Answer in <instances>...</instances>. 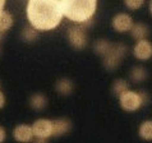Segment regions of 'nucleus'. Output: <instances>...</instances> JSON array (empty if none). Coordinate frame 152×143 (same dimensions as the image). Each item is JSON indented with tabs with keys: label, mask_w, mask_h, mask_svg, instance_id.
<instances>
[{
	"label": "nucleus",
	"mask_w": 152,
	"mask_h": 143,
	"mask_svg": "<svg viewBox=\"0 0 152 143\" xmlns=\"http://www.w3.org/2000/svg\"><path fill=\"white\" fill-rule=\"evenodd\" d=\"M27 20L37 31H53L63 20L60 0H28L26 7Z\"/></svg>",
	"instance_id": "f257e3e1"
},
{
	"label": "nucleus",
	"mask_w": 152,
	"mask_h": 143,
	"mask_svg": "<svg viewBox=\"0 0 152 143\" xmlns=\"http://www.w3.org/2000/svg\"><path fill=\"white\" fill-rule=\"evenodd\" d=\"M63 14L74 24H87L97 10V0H60Z\"/></svg>",
	"instance_id": "f03ea898"
},
{
	"label": "nucleus",
	"mask_w": 152,
	"mask_h": 143,
	"mask_svg": "<svg viewBox=\"0 0 152 143\" xmlns=\"http://www.w3.org/2000/svg\"><path fill=\"white\" fill-rule=\"evenodd\" d=\"M146 101H147V97L145 93L130 91V90H126L119 96L120 107L126 112H133L139 110L146 104Z\"/></svg>",
	"instance_id": "7ed1b4c3"
},
{
	"label": "nucleus",
	"mask_w": 152,
	"mask_h": 143,
	"mask_svg": "<svg viewBox=\"0 0 152 143\" xmlns=\"http://www.w3.org/2000/svg\"><path fill=\"white\" fill-rule=\"evenodd\" d=\"M125 46L121 44H116V45H111L110 50L102 56L104 58V66L107 70H113L115 69L118 65L120 64L121 59L125 55Z\"/></svg>",
	"instance_id": "20e7f679"
},
{
	"label": "nucleus",
	"mask_w": 152,
	"mask_h": 143,
	"mask_svg": "<svg viewBox=\"0 0 152 143\" xmlns=\"http://www.w3.org/2000/svg\"><path fill=\"white\" fill-rule=\"evenodd\" d=\"M66 39L73 49L82 50L87 46V33L82 24H75V26L69 27L66 32Z\"/></svg>",
	"instance_id": "39448f33"
},
{
	"label": "nucleus",
	"mask_w": 152,
	"mask_h": 143,
	"mask_svg": "<svg viewBox=\"0 0 152 143\" xmlns=\"http://www.w3.org/2000/svg\"><path fill=\"white\" fill-rule=\"evenodd\" d=\"M33 136L37 141H48L50 137H53V120L50 119H37L32 124Z\"/></svg>",
	"instance_id": "423d86ee"
},
{
	"label": "nucleus",
	"mask_w": 152,
	"mask_h": 143,
	"mask_svg": "<svg viewBox=\"0 0 152 143\" xmlns=\"http://www.w3.org/2000/svg\"><path fill=\"white\" fill-rule=\"evenodd\" d=\"M133 24H134L133 18L126 13H119V14L114 15L111 19V27L114 28V31H116L119 33L130 32Z\"/></svg>",
	"instance_id": "0eeeda50"
},
{
	"label": "nucleus",
	"mask_w": 152,
	"mask_h": 143,
	"mask_svg": "<svg viewBox=\"0 0 152 143\" xmlns=\"http://www.w3.org/2000/svg\"><path fill=\"white\" fill-rule=\"evenodd\" d=\"M133 55L138 60H148L152 58V44L147 39L138 40L133 47Z\"/></svg>",
	"instance_id": "6e6552de"
},
{
	"label": "nucleus",
	"mask_w": 152,
	"mask_h": 143,
	"mask_svg": "<svg viewBox=\"0 0 152 143\" xmlns=\"http://www.w3.org/2000/svg\"><path fill=\"white\" fill-rule=\"evenodd\" d=\"M13 137L18 142H31L35 136H33L32 125L28 124H19L13 129Z\"/></svg>",
	"instance_id": "1a4fd4ad"
},
{
	"label": "nucleus",
	"mask_w": 152,
	"mask_h": 143,
	"mask_svg": "<svg viewBox=\"0 0 152 143\" xmlns=\"http://www.w3.org/2000/svg\"><path fill=\"white\" fill-rule=\"evenodd\" d=\"M72 129V123L65 117L53 120V137H61L68 134Z\"/></svg>",
	"instance_id": "9d476101"
},
{
	"label": "nucleus",
	"mask_w": 152,
	"mask_h": 143,
	"mask_svg": "<svg viewBox=\"0 0 152 143\" xmlns=\"http://www.w3.org/2000/svg\"><path fill=\"white\" fill-rule=\"evenodd\" d=\"M13 24H14L13 15H12V13H9L8 10L4 9L1 13H0V35L8 32L12 27H13Z\"/></svg>",
	"instance_id": "9b49d317"
},
{
	"label": "nucleus",
	"mask_w": 152,
	"mask_h": 143,
	"mask_svg": "<svg viewBox=\"0 0 152 143\" xmlns=\"http://www.w3.org/2000/svg\"><path fill=\"white\" fill-rule=\"evenodd\" d=\"M55 88H56V91H58L59 95L68 96V95L72 93V91H73L74 85H73V82H72L70 79H68V78H61V79H59V81L56 82Z\"/></svg>",
	"instance_id": "f8f14e48"
},
{
	"label": "nucleus",
	"mask_w": 152,
	"mask_h": 143,
	"mask_svg": "<svg viewBox=\"0 0 152 143\" xmlns=\"http://www.w3.org/2000/svg\"><path fill=\"white\" fill-rule=\"evenodd\" d=\"M46 105H48V98L42 93H35L29 98V106H31L33 110H37V111L44 110L46 107Z\"/></svg>",
	"instance_id": "ddd939ff"
},
{
	"label": "nucleus",
	"mask_w": 152,
	"mask_h": 143,
	"mask_svg": "<svg viewBox=\"0 0 152 143\" xmlns=\"http://www.w3.org/2000/svg\"><path fill=\"white\" fill-rule=\"evenodd\" d=\"M130 33H132V37L136 41L138 40H143L146 39L147 35H148V27L143 23H137L133 24L132 29H130Z\"/></svg>",
	"instance_id": "4468645a"
},
{
	"label": "nucleus",
	"mask_w": 152,
	"mask_h": 143,
	"mask_svg": "<svg viewBox=\"0 0 152 143\" xmlns=\"http://www.w3.org/2000/svg\"><path fill=\"white\" fill-rule=\"evenodd\" d=\"M138 134L142 139L145 141H152V120H145L139 125Z\"/></svg>",
	"instance_id": "2eb2a0df"
},
{
	"label": "nucleus",
	"mask_w": 152,
	"mask_h": 143,
	"mask_svg": "<svg viewBox=\"0 0 152 143\" xmlns=\"http://www.w3.org/2000/svg\"><path fill=\"white\" fill-rule=\"evenodd\" d=\"M39 32L35 27H32L31 24H29L28 27L23 28L22 31V39L26 41V42H33V41L37 40V36H39Z\"/></svg>",
	"instance_id": "dca6fc26"
},
{
	"label": "nucleus",
	"mask_w": 152,
	"mask_h": 143,
	"mask_svg": "<svg viewBox=\"0 0 152 143\" xmlns=\"http://www.w3.org/2000/svg\"><path fill=\"white\" fill-rule=\"evenodd\" d=\"M130 78L134 82H142L147 78V72L142 66H134L132 69V73H130Z\"/></svg>",
	"instance_id": "f3484780"
},
{
	"label": "nucleus",
	"mask_w": 152,
	"mask_h": 143,
	"mask_svg": "<svg viewBox=\"0 0 152 143\" xmlns=\"http://www.w3.org/2000/svg\"><path fill=\"white\" fill-rule=\"evenodd\" d=\"M126 90H128V83H126V81H124V79H116V81H114L113 87H111V91L114 95L120 96Z\"/></svg>",
	"instance_id": "a211bd4d"
},
{
	"label": "nucleus",
	"mask_w": 152,
	"mask_h": 143,
	"mask_svg": "<svg viewBox=\"0 0 152 143\" xmlns=\"http://www.w3.org/2000/svg\"><path fill=\"white\" fill-rule=\"evenodd\" d=\"M111 45L113 44H110L107 40H99L96 42V45H95V50H96L97 54H100L101 56H104L105 54H106L109 50H110Z\"/></svg>",
	"instance_id": "6ab92c4d"
},
{
	"label": "nucleus",
	"mask_w": 152,
	"mask_h": 143,
	"mask_svg": "<svg viewBox=\"0 0 152 143\" xmlns=\"http://www.w3.org/2000/svg\"><path fill=\"white\" fill-rule=\"evenodd\" d=\"M146 0H124V5L129 10H138L145 5Z\"/></svg>",
	"instance_id": "aec40b11"
},
{
	"label": "nucleus",
	"mask_w": 152,
	"mask_h": 143,
	"mask_svg": "<svg viewBox=\"0 0 152 143\" xmlns=\"http://www.w3.org/2000/svg\"><path fill=\"white\" fill-rule=\"evenodd\" d=\"M7 104V100H5V95H4V92L0 90V109H3L4 106H5Z\"/></svg>",
	"instance_id": "412c9836"
},
{
	"label": "nucleus",
	"mask_w": 152,
	"mask_h": 143,
	"mask_svg": "<svg viewBox=\"0 0 152 143\" xmlns=\"http://www.w3.org/2000/svg\"><path fill=\"white\" fill-rule=\"evenodd\" d=\"M5 138H7V132H5V129H4L3 127H0V143L5 141Z\"/></svg>",
	"instance_id": "4be33fe9"
},
{
	"label": "nucleus",
	"mask_w": 152,
	"mask_h": 143,
	"mask_svg": "<svg viewBox=\"0 0 152 143\" xmlns=\"http://www.w3.org/2000/svg\"><path fill=\"white\" fill-rule=\"evenodd\" d=\"M5 4H7V0H0V13L4 10V8H5Z\"/></svg>",
	"instance_id": "5701e85b"
},
{
	"label": "nucleus",
	"mask_w": 152,
	"mask_h": 143,
	"mask_svg": "<svg viewBox=\"0 0 152 143\" xmlns=\"http://www.w3.org/2000/svg\"><path fill=\"white\" fill-rule=\"evenodd\" d=\"M150 13H151V15H152V0H151V1H150Z\"/></svg>",
	"instance_id": "b1692460"
}]
</instances>
